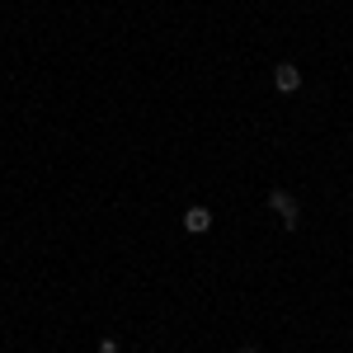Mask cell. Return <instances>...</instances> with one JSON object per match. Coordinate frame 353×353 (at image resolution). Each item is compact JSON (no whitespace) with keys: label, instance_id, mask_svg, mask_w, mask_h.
Returning a JSON list of instances; mask_svg holds the SVG:
<instances>
[{"label":"cell","instance_id":"6da1fadb","mask_svg":"<svg viewBox=\"0 0 353 353\" xmlns=\"http://www.w3.org/2000/svg\"><path fill=\"white\" fill-rule=\"evenodd\" d=\"M269 208L278 212V221L288 226V231H297V221H301V203L292 198L288 189H269Z\"/></svg>","mask_w":353,"mask_h":353},{"label":"cell","instance_id":"7a4b0ae2","mask_svg":"<svg viewBox=\"0 0 353 353\" xmlns=\"http://www.w3.org/2000/svg\"><path fill=\"white\" fill-rule=\"evenodd\" d=\"M273 90H278V94H297L301 90V66L278 61V66H273Z\"/></svg>","mask_w":353,"mask_h":353},{"label":"cell","instance_id":"3957f363","mask_svg":"<svg viewBox=\"0 0 353 353\" xmlns=\"http://www.w3.org/2000/svg\"><path fill=\"white\" fill-rule=\"evenodd\" d=\"M184 231H189V236H208V231H212V212H208L203 203H193L189 212H184Z\"/></svg>","mask_w":353,"mask_h":353},{"label":"cell","instance_id":"277c9868","mask_svg":"<svg viewBox=\"0 0 353 353\" xmlns=\"http://www.w3.org/2000/svg\"><path fill=\"white\" fill-rule=\"evenodd\" d=\"M99 353H118V339H104V344H99Z\"/></svg>","mask_w":353,"mask_h":353},{"label":"cell","instance_id":"5b68a950","mask_svg":"<svg viewBox=\"0 0 353 353\" xmlns=\"http://www.w3.org/2000/svg\"><path fill=\"white\" fill-rule=\"evenodd\" d=\"M241 353H264V349H259V344H241Z\"/></svg>","mask_w":353,"mask_h":353}]
</instances>
